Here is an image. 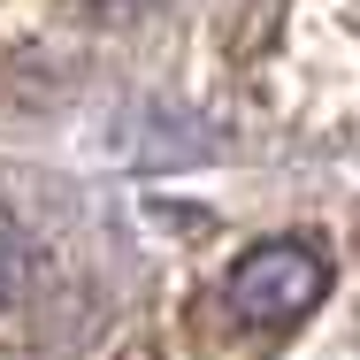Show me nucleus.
<instances>
[{
	"instance_id": "nucleus-1",
	"label": "nucleus",
	"mask_w": 360,
	"mask_h": 360,
	"mask_svg": "<svg viewBox=\"0 0 360 360\" xmlns=\"http://www.w3.org/2000/svg\"><path fill=\"white\" fill-rule=\"evenodd\" d=\"M322 291H330V261H322L314 245H299V238H269V245L238 253L222 299H230V314L253 322V330H291L299 314L322 307Z\"/></svg>"
},
{
	"instance_id": "nucleus-2",
	"label": "nucleus",
	"mask_w": 360,
	"mask_h": 360,
	"mask_svg": "<svg viewBox=\"0 0 360 360\" xmlns=\"http://www.w3.org/2000/svg\"><path fill=\"white\" fill-rule=\"evenodd\" d=\"M15 284H23V238H15V222L0 215V299H15Z\"/></svg>"
},
{
	"instance_id": "nucleus-3",
	"label": "nucleus",
	"mask_w": 360,
	"mask_h": 360,
	"mask_svg": "<svg viewBox=\"0 0 360 360\" xmlns=\"http://www.w3.org/2000/svg\"><path fill=\"white\" fill-rule=\"evenodd\" d=\"M100 8H131V0H100Z\"/></svg>"
}]
</instances>
